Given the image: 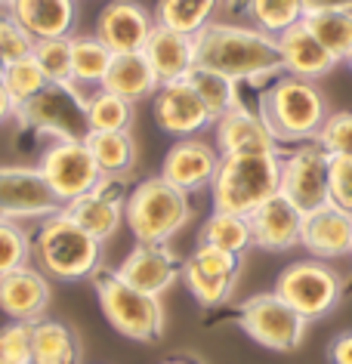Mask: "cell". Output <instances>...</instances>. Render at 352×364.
<instances>
[{"label": "cell", "mask_w": 352, "mask_h": 364, "mask_svg": "<svg viewBox=\"0 0 352 364\" xmlns=\"http://www.w3.org/2000/svg\"><path fill=\"white\" fill-rule=\"evenodd\" d=\"M62 201L47 186L38 167H0V216L6 220H47L59 213Z\"/></svg>", "instance_id": "12"}, {"label": "cell", "mask_w": 352, "mask_h": 364, "mask_svg": "<svg viewBox=\"0 0 352 364\" xmlns=\"http://www.w3.org/2000/svg\"><path fill=\"white\" fill-rule=\"evenodd\" d=\"M4 77H6V62L0 59V87H4Z\"/></svg>", "instance_id": "48"}, {"label": "cell", "mask_w": 352, "mask_h": 364, "mask_svg": "<svg viewBox=\"0 0 352 364\" xmlns=\"http://www.w3.org/2000/svg\"><path fill=\"white\" fill-rule=\"evenodd\" d=\"M112 59L114 53L96 34L71 38V80L78 87H102L108 68H112Z\"/></svg>", "instance_id": "28"}, {"label": "cell", "mask_w": 352, "mask_h": 364, "mask_svg": "<svg viewBox=\"0 0 352 364\" xmlns=\"http://www.w3.org/2000/svg\"><path fill=\"white\" fill-rule=\"evenodd\" d=\"M238 324L250 340H257L260 346L272 352H294L300 349L303 336H306V318L297 315L282 296L275 294H257L245 299L238 312Z\"/></svg>", "instance_id": "9"}, {"label": "cell", "mask_w": 352, "mask_h": 364, "mask_svg": "<svg viewBox=\"0 0 352 364\" xmlns=\"http://www.w3.org/2000/svg\"><path fill=\"white\" fill-rule=\"evenodd\" d=\"M47 84H50V80H47V75L41 71L38 62H34V56H25V59H19V62H13V65H6L4 90L13 96L16 105L28 102V99L38 96Z\"/></svg>", "instance_id": "37"}, {"label": "cell", "mask_w": 352, "mask_h": 364, "mask_svg": "<svg viewBox=\"0 0 352 364\" xmlns=\"http://www.w3.org/2000/svg\"><path fill=\"white\" fill-rule=\"evenodd\" d=\"M220 158L216 145L198 139V136H188V139H179L170 145L164 167H161V179H167L170 186H176L179 192H201V188H210V182L220 170Z\"/></svg>", "instance_id": "14"}, {"label": "cell", "mask_w": 352, "mask_h": 364, "mask_svg": "<svg viewBox=\"0 0 352 364\" xmlns=\"http://www.w3.org/2000/svg\"><path fill=\"white\" fill-rule=\"evenodd\" d=\"M62 213H65L71 223H78L87 235H93L96 241H108L117 235V229H121L124 201H121V192L108 188V179H105L99 188H93V192L62 204Z\"/></svg>", "instance_id": "21"}, {"label": "cell", "mask_w": 352, "mask_h": 364, "mask_svg": "<svg viewBox=\"0 0 352 364\" xmlns=\"http://www.w3.org/2000/svg\"><path fill=\"white\" fill-rule=\"evenodd\" d=\"M331 201L352 213V158L337 154L331 158Z\"/></svg>", "instance_id": "43"}, {"label": "cell", "mask_w": 352, "mask_h": 364, "mask_svg": "<svg viewBox=\"0 0 352 364\" xmlns=\"http://www.w3.org/2000/svg\"><path fill=\"white\" fill-rule=\"evenodd\" d=\"M96 296L102 315L121 336L137 343H155L164 333V306L161 296L130 287L117 272H96Z\"/></svg>", "instance_id": "6"}, {"label": "cell", "mask_w": 352, "mask_h": 364, "mask_svg": "<svg viewBox=\"0 0 352 364\" xmlns=\"http://www.w3.org/2000/svg\"><path fill=\"white\" fill-rule=\"evenodd\" d=\"M16 121L25 130L53 136V139H84L87 124V96L78 84H47L28 102L16 105Z\"/></svg>", "instance_id": "7"}, {"label": "cell", "mask_w": 352, "mask_h": 364, "mask_svg": "<svg viewBox=\"0 0 352 364\" xmlns=\"http://www.w3.org/2000/svg\"><path fill=\"white\" fill-rule=\"evenodd\" d=\"M179 275H183V269H179L174 253L167 250V244H137L117 269V278H124L130 287L151 296H161L164 290H170Z\"/></svg>", "instance_id": "19"}, {"label": "cell", "mask_w": 352, "mask_h": 364, "mask_svg": "<svg viewBox=\"0 0 352 364\" xmlns=\"http://www.w3.org/2000/svg\"><path fill=\"white\" fill-rule=\"evenodd\" d=\"M142 56L149 59V65H151V71H155L158 84L186 80L198 65L195 38L179 34V31H170V28H161V25H155V31L149 34Z\"/></svg>", "instance_id": "22"}, {"label": "cell", "mask_w": 352, "mask_h": 364, "mask_svg": "<svg viewBox=\"0 0 352 364\" xmlns=\"http://www.w3.org/2000/svg\"><path fill=\"white\" fill-rule=\"evenodd\" d=\"M282 192V158L272 154H223L210 182L213 210L250 216L263 201Z\"/></svg>", "instance_id": "3"}, {"label": "cell", "mask_w": 352, "mask_h": 364, "mask_svg": "<svg viewBox=\"0 0 352 364\" xmlns=\"http://www.w3.org/2000/svg\"><path fill=\"white\" fill-rule=\"evenodd\" d=\"M306 28L319 38L324 47L331 50V56L337 62H346L352 53V13H309L306 16Z\"/></svg>", "instance_id": "33"}, {"label": "cell", "mask_w": 352, "mask_h": 364, "mask_svg": "<svg viewBox=\"0 0 352 364\" xmlns=\"http://www.w3.org/2000/svg\"><path fill=\"white\" fill-rule=\"evenodd\" d=\"M303 216L306 213L291 198H284L282 192L272 195L269 201H263L247 216L254 244L263 250H272V253L297 247V244H300V232H303Z\"/></svg>", "instance_id": "17"}, {"label": "cell", "mask_w": 352, "mask_h": 364, "mask_svg": "<svg viewBox=\"0 0 352 364\" xmlns=\"http://www.w3.org/2000/svg\"><path fill=\"white\" fill-rule=\"evenodd\" d=\"M84 145L90 149L105 179L127 176L137 167V139L130 136V130H112V133L90 130L84 136Z\"/></svg>", "instance_id": "27"}, {"label": "cell", "mask_w": 352, "mask_h": 364, "mask_svg": "<svg viewBox=\"0 0 352 364\" xmlns=\"http://www.w3.org/2000/svg\"><path fill=\"white\" fill-rule=\"evenodd\" d=\"M38 170L43 173L47 186L56 192L62 204L93 192V188H99L105 182L102 170L96 167L84 139H53L47 145V151L41 154Z\"/></svg>", "instance_id": "10"}, {"label": "cell", "mask_w": 352, "mask_h": 364, "mask_svg": "<svg viewBox=\"0 0 352 364\" xmlns=\"http://www.w3.org/2000/svg\"><path fill=\"white\" fill-rule=\"evenodd\" d=\"M346 62H349V68H352V53H349V59H346Z\"/></svg>", "instance_id": "50"}, {"label": "cell", "mask_w": 352, "mask_h": 364, "mask_svg": "<svg viewBox=\"0 0 352 364\" xmlns=\"http://www.w3.org/2000/svg\"><path fill=\"white\" fill-rule=\"evenodd\" d=\"M201 244H210V247H220L225 253H235V257H241V253H245L250 244H254V235H250L247 216L213 210V216H207V223H204V229H201Z\"/></svg>", "instance_id": "30"}, {"label": "cell", "mask_w": 352, "mask_h": 364, "mask_svg": "<svg viewBox=\"0 0 352 364\" xmlns=\"http://www.w3.org/2000/svg\"><path fill=\"white\" fill-rule=\"evenodd\" d=\"M275 294L303 315L306 321L324 318L331 309H337L343 296V281L324 259H300L291 262L275 281Z\"/></svg>", "instance_id": "8"}, {"label": "cell", "mask_w": 352, "mask_h": 364, "mask_svg": "<svg viewBox=\"0 0 352 364\" xmlns=\"http://www.w3.org/2000/svg\"><path fill=\"white\" fill-rule=\"evenodd\" d=\"M50 306V278L38 266H22L0 275V312L13 321L34 324Z\"/></svg>", "instance_id": "18"}, {"label": "cell", "mask_w": 352, "mask_h": 364, "mask_svg": "<svg viewBox=\"0 0 352 364\" xmlns=\"http://www.w3.org/2000/svg\"><path fill=\"white\" fill-rule=\"evenodd\" d=\"M247 16L254 19V28L269 34V38H278L306 19V6L303 0H250Z\"/></svg>", "instance_id": "32"}, {"label": "cell", "mask_w": 352, "mask_h": 364, "mask_svg": "<svg viewBox=\"0 0 352 364\" xmlns=\"http://www.w3.org/2000/svg\"><path fill=\"white\" fill-rule=\"evenodd\" d=\"M31 257L38 269L53 281H84L99 272L102 241L87 235L59 210L41 223L31 241Z\"/></svg>", "instance_id": "4"}, {"label": "cell", "mask_w": 352, "mask_h": 364, "mask_svg": "<svg viewBox=\"0 0 352 364\" xmlns=\"http://www.w3.org/2000/svg\"><path fill=\"white\" fill-rule=\"evenodd\" d=\"M183 278H186L188 290H192V296L201 306H220V303H225V299L232 296V290H235V281H238L232 275H213V272H204V269H198L195 262H188V259L183 266Z\"/></svg>", "instance_id": "35"}, {"label": "cell", "mask_w": 352, "mask_h": 364, "mask_svg": "<svg viewBox=\"0 0 352 364\" xmlns=\"http://www.w3.org/2000/svg\"><path fill=\"white\" fill-rule=\"evenodd\" d=\"M188 262H195L198 269H204V272H213V275H232V278H238V262L241 257H235V253H225L220 247H210V244H198L195 253L188 257Z\"/></svg>", "instance_id": "42"}, {"label": "cell", "mask_w": 352, "mask_h": 364, "mask_svg": "<svg viewBox=\"0 0 352 364\" xmlns=\"http://www.w3.org/2000/svg\"><path fill=\"white\" fill-rule=\"evenodd\" d=\"M155 124L167 136L176 139H188L213 124V114L207 112L201 96L195 93V87L188 80H174V84H161L155 93V105H151Z\"/></svg>", "instance_id": "13"}, {"label": "cell", "mask_w": 352, "mask_h": 364, "mask_svg": "<svg viewBox=\"0 0 352 364\" xmlns=\"http://www.w3.org/2000/svg\"><path fill=\"white\" fill-rule=\"evenodd\" d=\"M16 114V102H13V96L6 93L4 87H0V124L6 121V117H13Z\"/></svg>", "instance_id": "46"}, {"label": "cell", "mask_w": 352, "mask_h": 364, "mask_svg": "<svg viewBox=\"0 0 352 364\" xmlns=\"http://www.w3.org/2000/svg\"><path fill=\"white\" fill-rule=\"evenodd\" d=\"M282 195L303 213L331 204V154L319 142H306L282 158Z\"/></svg>", "instance_id": "11"}, {"label": "cell", "mask_w": 352, "mask_h": 364, "mask_svg": "<svg viewBox=\"0 0 352 364\" xmlns=\"http://www.w3.org/2000/svg\"><path fill=\"white\" fill-rule=\"evenodd\" d=\"M216 151L220 154H272L278 151L275 136L269 133L266 121L245 105L216 117Z\"/></svg>", "instance_id": "20"}, {"label": "cell", "mask_w": 352, "mask_h": 364, "mask_svg": "<svg viewBox=\"0 0 352 364\" xmlns=\"http://www.w3.org/2000/svg\"><path fill=\"white\" fill-rule=\"evenodd\" d=\"M13 6V0H0V10H10Z\"/></svg>", "instance_id": "49"}, {"label": "cell", "mask_w": 352, "mask_h": 364, "mask_svg": "<svg viewBox=\"0 0 352 364\" xmlns=\"http://www.w3.org/2000/svg\"><path fill=\"white\" fill-rule=\"evenodd\" d=\"M275 41H278V50H282V62H284L287 75L319 80L337 68V59H334L331 50L306 28V22L287 28L284 34H278Z\"/></svg>", "instance_id": "23"}, {"label": "cell", "mask_w": 352, "mask_h": 364, "mask_svg": "<svg viewBox=\"0 0 352 364\" xmlns=\"http://www.w3.org/2000/svg\"><path fill=\"white\" fill-rule=\"evenodd\" d=\"M0 364H34L31 324L13 321V324L0 327Z\"/></svg>", "instance_id": "40"}, {"label": "cell", "mask_w": 352, "mask_h": 364, "mask_svg": "<svg viewBox=\"0 0 352 364\" xmlns=\"http://www.w3.org/2000/svg\"><path fill=\"white\" fill-rule=\"evenodd\" d=\"M31 358L34 364H80L84 349L68 324L41 318L31 324Z\"/></svg>", "instance_id": "26"}, {"label": "cell", "mask_w": 352, "mask_h": 364, "mask_svg": "<svg viewBox=\"0 0 352 364\" xmlns=\"http://www.w3.org/2000/svg\"><path fill=\"white\" fill-rule=\"evenodd\" d=\"M10 13L34 41L71 38L78 25L75 0H13Z\"/></svg>", "instance_id": "24"}, {"label": "cell", "mask_w": 352, "mask_h": 364, "mask_svg": "<svg viewBox=\"0 0 352 364\" xmlns=\"http://www.w3.org/2000/svg\"><path fill=\"white\" fill-rule=\"evenodd\" d=\"M331 361L334 364H352V331L340 333L337 340L331 343Z\"/></svg>", "instance_id": "44"}, {"label": "cell", "mask_w": 352, "mask_h": 364, "mask_svg": "<svg viewBox=\"0 0 352 364\" xmlns=\"http://www.w3.org/2000/svg\"><path fill=\"white\" fill-rule=\"evenodd\" d=\"M155 16L137 0H112L96 19V38L114 53H142L155 31Z\"/></svg>", "instance_id": "15"}, {"label": "cell", "mask_w": 352, "mask_h": 364, "mask_svg": "<svg viewBox=\"0 0 352 364\" xmlns=\"http://www.w3.org/2000/svg\"><path fill=\"white\" fill-rule=\"evenodd\" d=\"M158 87L161 84H158L155 71H151L149 59L142 53H117L102 80V90L127 99V102H139L146 96H155Z\"/></svg>", "instance_id": "25"}, {"label": "cell", "mask_w": 352, "mask_h": 364, "mask_svg": "<svg viewBox=\"0 0 352 364\" xmlns=\"http://www.w3.org/2000/svg\"><path fill=\"white\" fill-rule=\"evenodd\" d=\"M87 124L90 130L112 133V130H130L133 124V102L108 93L99 87V93L87 96Z\"/></svg>", "instance_id": "34"}, {"label": "cell", "mask_w": 352, "mask_h": 364, "mask_svg": "<svg viewBox=\"0 0 352 364\" xmlns=\"http://www.w3.org/2000/svg\"><path fill=\"white\" fill-rule=\"evenodd\" d=\"M195 56L201 68L220 71L232 80H260L284 71L278 41L260 28L210 22L195 38Z\"/></svg>", "instance_id": "1"}, {"label": "cell", "mask_w": 352, "mask_h": 364, "mask_svg": "<svg viewBox=\"0 0 352 364\" xmlns=\"http://www.w3.org/2000/svg\"><path fill=\"white\" fill-rule=\"evenodd\" d=\"M216 6H220V0H158L155 22L161 28L198 38L213 22Z\"/></svg>", "instance_id": "29"}, {"label": "cell", "mask_w": 352, "mask_h": 364, "mask_svg": "<svg viewBox=\"0 0 352 364\" xmlns=\"http://www.w3.org/2000/svg\"><path fill=\"white\" fill-rule=\"evenodd\" d=\"M31 53H34V38L13 19L10 10H0V59L6 65H13V62L31 56Z\"/></svg>", "instance_id": "39"}, {"label": "cell", "mask_w": 352, "mask_h": 364, "mask_svg": "<svg viewBox=\"0 0 352 364\" xmlns=\"http://www.w3.org/2000/svg\"><path fill=\"white\" fill-rule=\"evenodd\" d=\"M315 142H319L331 158H337V154H349L352 158V112L328 114V121H324L319 136H315Z\"/></svg>", "instance_id": "41"}, {"label": "cell", "mask_w": 352, "mask_h": 364, "mask_svg": "<svg viewBox=\"0 0 352 364\" xmlns=\"http://www.w3.org/2000/svg\"><path fill=\"white\" fill-rule=\"evenodd\" d=\"M28 259H31V238L16 220L0 216V275L28 266Z\"/></svg>", "instance_id": "38"}, {"label": "cell", "mask_w": 352, "mask_h": 364, "mask_svg": "<svg viewBox=\"0 0 352 364\" xmlns=\"http://www.w3.org/2000/svg\"><path fill=\"white\" fill-rule=\"evenodd\" d=\"M161 364H198V361H188V358H167V361H161Z\"/></svg>", "instance_id": "47"}, {"label": "cell", "mask_w": 352, "mask_h": 364, "mask_svg": "<svg viewBox=\"0 0 352 364\" xmlns=\"http://www.w3.org/2000/svg\"><path fill=\"white\" fill-rule=\"evenodd\" d=\"M328 114V99L321 87L306 77H278L260 96V117L266 121L275 142H315Z\"/></svg>", "instance_id": "2"}, {"label": "cell", "mask_w": 352, "mask_h": 364, "mask_svg": "<svg viewBox=\"0 0 352 364\" xmlns=\"http://www.w3.org/2000/svg\"><path fill=\"white\" fill-rule=\"evenodd\" d=\"M34 62L47 75L50 84H75L71 80V38L34 41Z\"/></svg>", "instance_id": "36"}, {"label": "cell", "mask_w": 352, "mask_h": 364, "mask_svg": "<svg viewBox=\"0 0 352 364\" xmlns=\"http://www.w3.org/2000/svg\"><path fill=\"white\" fill-rule=\"evenodd\" d=\"M188 195L161 176L139 182L124 204V223L139 244H167L188 223Z\"/></svg>", "instance_id": "5"}, {"label": "cell", "mask_w": 352, "mask_h": 364, "mask_svg": "<svg viewBox=\"0 0 352 364\" xmlns=\"http://www.w3.org/2000/svg\"><path fill=\"white\" fill-rule=\"evenodd\" d=\"M300 244L312 253V259H340L352 257V213H346L337 204H324L319 210H309L303 216Z\"/></svg>", "instance_id": "16"}, {"label": "cell", "mask_w": 352, "mask_h": 364, "mask_svg": "<svg viewBox=\"0 0 352 364\" xmlns=\"http://www.w3.org/2000/svg\"><path fill=\"white\" fill-rule=\"evenodd\" d=\"M186 80L195 87V93L201 96V102L207 105V112L213 114V121L223 117L225 112H232L235 105H241L238 102V80L225 77V75H220V71L195 65V71Z\"/></svg>", "instance_id": "31"}, {"label": "cell", "mask_w": 352, "mask_h": 364, "mask_svg": "<svg viewBox=\"0 0 352 364\" xmlns=\"http://www.w3.org/2000/svg\"><path fill=\"white\" fill-rule=\"evenodd\" d=\"M303 6H306V16L309 13H331V10L352 13V0H303Z\"/></svg>", "instance_id": "45"}]
</instances>
